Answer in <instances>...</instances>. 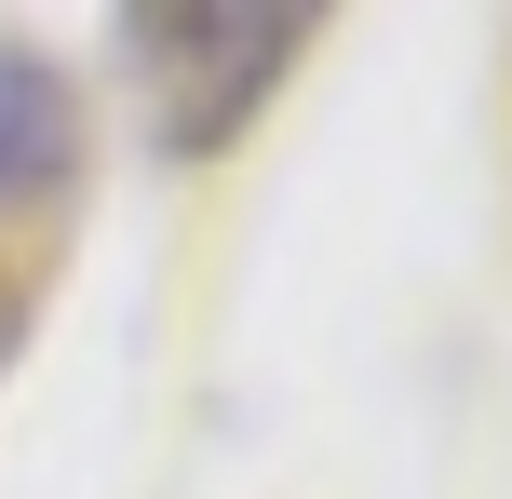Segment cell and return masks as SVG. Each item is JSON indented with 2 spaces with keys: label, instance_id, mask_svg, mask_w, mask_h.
<instances>
[{
  "label": "cell",
  "instance_id": "obj_1",
  "mask_svg": "<svg viewBox=\"0 0 512 499\" xmlns=\"http://www.w3.org/2000/svg\"><path fill=\"white\" fill-rule=\"evenodd\" d=\"M310 41H324V14H230V0H216V14H189V0L122 14V54H135V95H149V135H162L176 162L230 149Z\"/></svg>",
  "mask_w": 512,
  "mask_h": 499
},
{
  "label": "cell",
  "instance_id": "obj_2",
  "mask_svg": "<svg viewBox=\"0 0 512 499\" xmlns=\"http://www.w3.org/2000/svg\"><path fill=\"white\" fill-rule=\"evenodd\" d=\"M81 162V95L41 68V54L0 41V203H27V189H54Z\"/></svg>",
  "mask_w": 512,
  "mask_h": 499
}]
</instances>
